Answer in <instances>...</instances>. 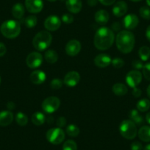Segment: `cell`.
Wrapping results in <instances>:
<instances>
[{
    "label": "cell",
    "instance_id": "1",
    "mask_svg": "<svg viewBox=\"0 0 150 150\" xmlns=\"http://www.w3.org/2000/svg\"><path fill=\"white\" fill-rule=\"evenodd\" d=\"M115 41V35L112 30L106 27L98 29L94 35L93 44L99 50H107L112 47Z\"/></svg>",
    "mask_w": 150,
    "mask_h": 150
},
{
    "label": "cell",
    "instance_id": "2",
    "mask_svg": "<svg viewBox=\"0 0 150 150\" xmlns=\"http://www.w3.org/2000/svg\"><path fill=\"white\" fill-rule=\"evenodd\" d=\"M116 47L121 52L128 54L132 51L135 46V36L129 30H122L116 35Z\"/></svg>",
    "mask_w": 150,
    "mask_h": 150
},
{
    "label": "cell",
    "instance_id": "3",
    "mask_svg": "<svg viewBox=\"0 0 150 150\" xmlns=\"http://www.w3.org/2000/svg\"><path fill=\"white\" fill-rule=\"evenodd\" d=\"M0 31L5 38L13 39L19 35L21 33V24L15 20H8L2 23Z\"/></svg>",
    "mask_w": 150,
    "mask_h": 150
},
{
    "label": "cell",
    "instance_id": "4",
    "mask_svg": "<svg viewBox=\"0 0 150 150\" xmlns=\"http://www.w3.org/2000/svg\"><path fill=\"white\" fill-rule=\"evenodd\" d=\"M52 41V36L49 32L41 31L35 35L33 40V45L38 51H44L50 47Z\"/></svg>",
    "mask_w": 150,
    "mask_h": 150
},
{
    "label": "cell",
    "instance_id": "5",
    "mask_svg": "<svg viewBox=\"0 0 150 150\" xmlns=\"http://www.w3.org/2000/svg\"><path fill=\"white\" fill-rule=\"evenodd\" d=\"M119 131L122 137L128 140H132L136 137L138 130L136 125L131 120H124L119 127Z\"/></svg>",
    "mask_w": 150,
    "mask_h": 150
},
{
    "label": "cell",
    "instance_id": "6",
    "mask_svg": "<svg viewBox=\"0 0 150 150\" xmlns=\"http://www.w3.org/2000/svg\"><path fill=\"white\" fill-rule=\"evenodd\" d=\"M47 139L52 144H61L65 139V133L61 128H52L47 132Z\"/></svg>",
    "mask_w": 150,
    "mask_h": 150
},
{
    "label": "cell",
    "instance_id": "7",
    "mask_svg": "<svg viewBox=\"0 0 150 150\" xmlns=\"http://www.w3.org/2000/svg\"><path fill=\"white\" fill-rule=\"evenodd\" d=\"M60 105V101L56 96H50L42 102V109L47 113H52L55 112Z\"/></svg>",
    "mask_w": 150,
    "mask_h": 150
},
{
    "label": "cell",
    "instance_id": "8",
    "mask_svg": "<svg viewBox=\"0 0 150 150\" xmlns=\"http://www.w3.org/2000/svg\"><path fill=\"white\" fill-rule=\"evenodd\" d=\"M43 63V56L40 52H33L27 55L26 59L27 66L30 69H37Z\"/></svg>",
    "mask_w": 150,
    "mask_h": 150
},
{
    "label": "cell",
    "instance_id": "9",
    "mask_svg": "<svg viewBox=\"0 0 150 150\" xmlns=\"http://www.w3.org/2000/svg\"><path fill=\"white\" fill-rule=\"evenodd\" d=\"M142 80V74L138 70H132L128 72L126 76V82L131 88H135Z\"/></svg>",
    "mask_w": 150,
    "mask_h": 150
},
{
    "label": "cell",
    "instance_id": "10",
    "mask_svg": "<svg viewBox=\"0 0 150 150\" xmlns=\"http://www.w3.org/2000/svg\"><path fill=\"white\" fill-rule=\"evenodd\" d=\"M66 54L71 57L76 56L81 50V44L79 41L75 39H72L69 41L66 45Z\"/></svg>",
    "mask_w": 150,
    "mask_h": 150
},
{
    "label": "cell",
    "instance_id": "11",
    "mask_svg": "<svg viewBox=\"0 0 150 150\" xmlns=\"http://www.w3.org/2000/svg\"><path fill=\"white\" fill-rule=\"evenodd\" d=\"M61 25V20L57 16H50L44 21V27L49 31H56Z\"/></svg>",
    "mask_w": 150,
    "mask_h": 150
},
{
    "label": "cell",
    "instance_id": "12",
    "mask_svg": "<svg viewBox=\"0 0 150 150\" xmlns=\"http://www.w3.org/2000/svg\"><path fill=\"white\" fill-rule=\"evenodd\" d=\"M25 7L28 12L38 13L44 8V2L42 0H25Z\"/></svg>",
    "mask_w": 150,
    "mask_h": 150
},
{
    "label": "cell",
    "instance_id": "13",
    "mask_svg": "<svg viewBox=\"0 0 150 150\" xmlns=\"http://www.w3.org/2000/svg\"><path fill=\"white\" fill-rule=\"evenodd\" d=\"M80 80V75L77 71H72L66 74L63 80V83L68 87H74L79 83Z\"/></svg>",
    "mask_w": 150,
    "mask_h": 150
},
{
    "label": "cell",
    "instance_id": "14",
    "mask_svg": "<svg viewBox=\"0 0 150 150\" xmlns=\"http://www.w3.org/2000/svg\"><path fill=\"white\" fill-rule=\"evenodd\" d=\"M139 23V19L138 16L135 14H128L124 18L123 20V25L125 28L127 30H134L136 28L137 26Z\"/></svg>",
    "mask_w": 150,
    "mask_h": 150
},
{
    "label": "cell",
    "instance_id": "15",
    "mask_svg": "<svg viewBox=\"0 0 150 150\" xmlns=\"http://www.w3.org/2000/svg\"><path fill=\"white\" fill-rule=\"evenodd\" d=\"M127 12V5L125 1H119L112 8V13L116 17H122Z\"/></svg>",
    "mask_w": 150,
    "mask_h": 150
},
{
    "label": "cell",
    "instance_id": "16",
    "mask_svg": "<svg viewBox=\"0 0 150 150\" xmlns=\"http://www.w3.org/2000/svg\"><path fill=\"white\" fill-rule=\"evenodd\" d=\"M47 79V75L44 71L41 70H35L31 73L30 76V80L31 83L35 85H40L44 83Z\"/></svg>",
    "mask_w": 150,
    "mask_h": 150
},
{
    "label": "cell",
    "instance_id": "17",
    "mask_svg": "<svg viewBox=\"0 0 150 150\" xmlns=\"http://www.w3.org/2000/svg\"><path fill=\"white\" fill-rule=\"evenodd\" d=\"M110 57L107 54H99L94 58V63L97 67L105 68L111 63Z\"/></svg>",
    "mask_w": 150,
    "mask_h": 150
},
{
    "label": "cell",
    "instance_id": "18",
    "mask_svg": "<svg viewBox=\"0 0 150 150\" xmlns=\"http://www.w3.org/2000/svg\"><path fill=\"white\" fill-rule=\"evenodd\" d=\"M66 8L72 13H78L80 12L83 7L81 0H66Z\"/></svg>",
    "mask_w": 150,
    "mask_h": 150
},
{
    "label": "cell",
    "instance_id": "19",
    "mask_svg": "<svg viewBox=\"0 0 150 150\" xmlns=\"http://www.w3.org/2000/svg\"><path fill=\"white\" fill-rule=\"evenodd\" d=\"M13 120V114L10 110L0 112V126L6 127L11 125Z\"/></svg>",
    "mask_w": 150,
    "mask_h": 150
},
{
    "label": "cell",
    "instance_id": "20",
    "mask_svg": "<svg viewBox=\"0 0 150 150\" xmlns=\"http://www.w3.org/2000/svg\"><path fill=\"white\" fill-rule=\"evenodd\" d=\"M95 21L100 25H105L108 22L110 18L109 13L105 10H100L95 13Z\"/></svg>",
    "mask_w": 150,
    "mask_h": 150
},
{
    "label": "cell",
    "instance_id": "21",
    "mask_svg": "<svg viewBox=\"0 0 150 150\" xmlns=\"http://www.w3.org/2000/svg\"><path fill=\"white\" fill-rule=\"evenodd\" d=\"M24 12H25L24 7L21 3L15 4L13 6L12 11H11L12 15L13 16L14 18H17V19H21L24 16Z\"/></svg>",
    "mask_w": 150,
    "mask_h": 150
},
{
    "label": "cell",
    "instance_id": "22",
    "mask_svg": "<svg viewBox=\"0 0 150 150\" xmlns=\"http://www.w3.org/2000/svg\"><path fill=\"white\" fill-rule=\"evenodd\" d=\"M138 137L144 142H150V127L143 126L138 132Z\"/></svg>",
    "mask_w": 150,
    "mask_h": 150
},
{
    "label": "cell",
    "instance_id": "23",
    "mask_svg": "<svg viewBox=\"0 0 150 150\" xmlns=\"http://www.w3.org/2000/svg\"><path fill=\"white\" fill-rule=\"evenodd\" d=\"M129 117L135 125H141L144 123V119L137 110H131L129 112Z\"/></svg>",
    "mask_w": 150,
    "mask_h": 150
},
{
    "label": "cell",
    "instance_id": "24",
    "mask_svg": "<svg viewBox=\"0 0 150 150\" xmlns=\"http://www.w3.org/2000/svg\"><path fill=\"white\" fill-rule=\"evenodd\" d=\"M112 90L114 94L117 95V96H125L128 91L127 87L122 83H116V84L113 85Z\"/></svg>",
    "mask_w": 150,
    "mask_h": 150
},
{
    "label": "cell",
    "instance_id": "25",
    "mask_svg": "<svg viewBox=\"0 0 150 150\" xmlns=\"http://www.w3.org/2000/svg\"><path fill=\"white\" fill-rule=\"evenodd\" d=\"M44 58L47 63L53 64V63H56L58 60V54L53 50H47L44 54Z\"/></svg>",
    "mask_w": 150,
    "mask_h": 150
},
{
    "label": "cell",
    "instance_id": "26",
    "mask_svg": "<svg viewBox=\"0 0 150 150\" xmlns=\"http://www.w3.org/2000/svg\"><path fill=\"white\" fill-rule=\"evenodd\" d=\"M46 117L44 113L41 112H35L32 116V122L36 126H40L44 124Z\"/></svg>",
    "mask_w": 150,
    "mask_h": 150
},
{
    "label": "cell",
    "instance_id": "27",
    "mask_svg": "<svg viewBox=\"0 0 150 150\" xmlns=\"http://www.w3.org/2000/svg\"><path fill=\"white\" fill-rule=\"evenodd\" d=\"M137 109L141 112H146L150 108V101L148 99H142L137 103Z\"/></svg>",
    "mask_w": 150,
    "mask_h": 150
},
{
    "label": "cell",
    "instance_id": "28",
    "mask_svg": "<svg viewBox=\"0 0 150 150\" xmlns=\"http://www.w3.org/2000/svg\"><path fill=\"white\" fill-rule=\"evenodd\" d=\"M138 55L143 61H146L150 57V49L148 47L143 46L138 51Z\"/></svg>",
    "mask_w": 150,
    "mask_h": 150
},
{
    "label": "cell",
    "instance_id": "29",
    "mask_svg": "<svg viewBox=\"0 0 150 150\" xmlns=\"http://www.w3.org/2000/svg\"><path fill=\"white\" fill-rule=\"evenodd\" d=\"M24 25L27 27V28L32 29L33 27H35L37 24L38 22V18L37 17L35 16H28L27 17H26L25 18L23 21Z\"/></svg>",
    "mask_w": 150,
    "mask_h": 150
},
{
    "label": "cell",
    "instance_id": "30",
    "mask_svg": "<svg viewBox=\"0 0 150 150\" xmlns=\"http://www.w3.org/2000/svg\"><path fill=\"white\" fill-rule=\"evenodd\" d=\"M80 128L75 125H69L66 127V133L71 137H77L80 134Z\"/></svg>",
    "mask_w": 150,
    "mask_h": 150
},
{
    "label": "cell",
    "instance_id": "31",
    "mask_svg": "<svg viewBox=\"0 0 150 150\" xmlns=\"http://www.w3.org/2000/svg\"><path fill=\"white\" fill-rule=\"evenodd\" d=\"M16 122L20 126H25L28 123V118L24 112H18L16 116Z\"/></svg>",
    "mask_w": 150,
    "mask_h": 150
},
{
    "label": "cell",
    "instance_id": "32",
    "mask_svg": "<svg viewBox=\"0 0 150 150\" xmlns=\"http://www.w3.org/2000/svg\"><path fill=\"white\" fill-rule=\"evenodd\" d=\"M63 150H77V146L73 140H68L63 144Z\"/></svg>",
    "mask_w": 150,
    "mask_h": 150
},
{
    "label": "cell",
    "instance_id": "33",
    "mask_svg": "<svg viewBox=\"0 0 150 150\" xmlns=\"http://www.w3.org/2000/svg\"><path fill=\"white\" fill-rule=\"evenodd\" d=\"M139 13L141 18L146 20L150 19V8L148 7H141L139 10Z\"/></svg>",
    "mask_w": 150,
    "mask_h": 150
},
{
    "label": "cell",
    "instance_id": "34",
    "mask_svg": "<svg viewBox=\"0 0 150 150\" xmlns=\"http://www.w3.org/2000/svg\"><path fill=\"white\" fill-rule=\"evenodd\" d=\"M63 84V82L60 79L55 78L53 79L51 81V83H50V87L52 89H54V90H57V89L61 88Z\"/></svg>",
    "mask_w": 150,
    "mask_h": 150
},
{
    "label": "cell",
    "instance_id": "35",
    "mask_svg": "<svg viewBox=\"0 0 150 150\" xmlns=\"http://www.w3.org/2000/svg\"><path fill=\"white\" fill-rule=\"evenodd\" d=\"M112 66L116 69H121L125 65V61L120 57H116L111 61Z\"/></svg>",
    "mask_w": 150,
    "mask_h": 150
},
{
    "label": "cell",
    "instance_id": "36",
    "mask_svg": "<svg viewBox=\"0 0 150 150\" xmlns=\"http://www.w3.org/2000/svg\"><path fill=\"white\" fill-rule=\"evenodd\" d=\"M143 75L146 80L150 81V63H146L143 67Z\"/></svg>",
    "mask_w": 150,
    "mask_h": 150
},
{
    "label": "cell",
    "instance_id": "37",
    "mask_svg": "<svg viewBox=\"0 0 150 150\" xmlns=\"http://www.w3.org/2000/svg\"><path fill=\"white\" fill-rule=\"evenodd\" d=\"M61 20L63 21V23L66 24H71L74 21V16L71 15V14L69 13H65L62 16Z\"/></svg>",
    "mask_w": 150,
    "mask_h": 150
},
{
    "label": "cell",
    "instance_id": "38",
    "mask_svg": "<svg viewBox=\"0 0 150 150\" xmlns=\"http://www.w3.org/2000/svg\"><path fill=\"white\" fill-rule=\"evenodd\" d=\"M144 65L143 64L142 61L138 60H135L134 61H132V66L135 69V70H141V69H143V67H144Z\"/></svg>",
    "mask_w": 150,
    "mask_h": 150
},
{
    "label": "cell",
    "instance_id": "39",
    "mask_svg": "<svg viewBox=\"0 0 150 150\" xmlns=\"http://www.w3.org/2000/svg\"><path fill=\"white\" fill-rule=\"evenodd\" d=\"M143 146L138 141H135L131 144V150H142Z\"/></svg>",
    "mask_w": 150,
    "mask_h": 150
},
{
    "label": "cell",
    "instance_id": "40",
    "mask_svg": "<svg viewBox=\"0 0 150 150\" xmlns=\"http://www.w3.org/2000/svg\"><path fill=\"white\" fill-rule=\"evenodd\" d=\"M56 124H57V125L58 127H60V128L63 127L66 125V118L63 117V116H60V117H59L58 119H57V123Z\"/></svg>",
    "mask_w": 150,
    "mask_h": 150
},
{
    "label": "cell",
    "instance_id": "41",
    "mask_svg": "<svg viewBox=\"0 0 150 150\" xmlns=\"http://www.w3.org/2000/svg\"><path fill=\"white\" fill-rule=\"evenodd\" d=\"M141 93H142V91H141V89H139L137 87L133 88V90H132V96H135V98H138L141 96Z\"/></svg>",
    "mask_w": 150,
    "mask_h": 150
},
{
    "label": "cell",
    "instance_id": "42",
    "mask_svg": "<svg viewBox=\"0 0 150 150\" xmlns=\"http://www.w3.org/2000/svg\"><path fill=\"white\" fill-rule=\"evenodd\" d=\"M6 52L7 48L5 45L3 43L0 42V57H2V56L5 55L6 54Z\"/></svg>",
    "mask_w": 150,
    "mask_h": 150
},
{
    "label": "cell",
    "instance_id": "43",
    "mask_svg": "<svg viewBox=\"0 0 150 150\" xmlns=\"http://www.w3.org/2000/svg\"><path fill=\"white\" fill-rule=\"evenodd\" d=\"M99 1L101 4L105 5V6H109V5L114 4L116 2V0H99Z\"/></svg>",
    "mask_w": 150,
    "mask_h": 150
},
{
    "label": "cell",
    "instance_id": "44",
    "mask_svg": "<svg viewBox=\"0 0 150 150\" xmlns=\"http://www.w3.org/2000/svg\"><path fill=\"white\" fill-rule=\"evenodd\" d=\"M7 108H8L9 110H13L14 108H16L15 103L13 102H8V104H7Z\"/></svg>",
    "mask_w": 150,
    "mask_h": 150
},
{
    "label": "cell",
    "instance_id": "45",
    "mask_svg": "<svg viewBox=\"0 0 150 150\" xmlns=\"http://www.w3.org/2000/svg\"><path fill=\"white\" fill-rule=\"evenodd\" d=\"M146 37L147 40L150 42V25L147 27L146 30Z\"/></svg>",
    "mask_w": 150,
    "mask_h": 150
},
{
    "label": "cell",
    "instance_id": "46",
    "mask_svg": "<svg viewBox=\"0 0 150 150\" xmlns=\"http://www.w3.org/2000/svg\"><path fill=\"white\" fill-rule=\"evenodd\" d=\"M97 0H88V4L91 7L95 6L97 4Z\"/></svg>",
    "mask_w": 150,
    "mask_h": 150
},
{
    "label": "cell",
    "instance_id": "47",
    "mask_svg": "<svg viewBox=\"0 0 150 150\" xmlns=\"http://www.w3.org/2000/svg\"><path fill=\"white\" fill-rule=\"evenodd\" d=\"M146 121L149 125H150V112H149L146 116Z\"/></svg>",
    "mask_w": 150,
    "mask_h": 150
},
{
    "label": "cell",
    "instance_id": "48",
    "mask_svg": "<svg viewBox=\"0 0 150 150\" xmlns=\"http://www.w3.org/2000/svg\"><path fill=\"white\" fill-rule=\"evenodd\" d=\"M146 93H147V95H148L149 97L150 98V84L149 85V86H148V87H147Z\"/></svg>",
    "mask_w": 150,
    "mask_h": 150
},
{
    "label": "cell",
    "instance_id": "49",
    "mask_svg": "<svg viewBox=\"0 0 150 150\" xmlns=\"http://www.w3.org/2000/svg\"><path fill=\"white\" fill-rule=\"evenodd\" d=\"M144 150H150V144H148V145L144 147Z\"/></svg>",
    "mask_w": 150,
    "mask_h": 150
},
{
    "label": "cell",
    "instance_id": "50",
    "mask_svg": "<svg viewBox=\"0 0 150 150\" xmlns=\"http://www.w3.org/2000/svg\"><path fill=\"white\" fill-rule=\"evenodd\" d=\"M146 4L149 7H150V0H146Z\"/></svg>",
    "mask_w": 150,
    "mask_h": 150
},
{
    "label": "cell",
    "instance_id": "51",
    "mask_svg": "<svg viewBox=\"0 0 150 150\" xmlns=\"http://www.w3.org/2000/svg\"><path fill=\"white\" fill-rule=\"evenodd\" d=\"M130 1H132V2H140V1H141V0H130Z\"/></svg>",
    "mask_w": 150,
    "mask_h": 150
},
{
    "label": "cell",
    "instance_id": "52",
    "mask_svg": "<svg viewBox=\"0 0 150 150\" xmlns=\"http://www.w3.org/2000/svg\"><path fill=\"white\" fill-rule=\"evenodd\" d=\"M49 2H55L56 0H48Z\"/></svg>",
    "mask_w": 150,
    "mask_h": 150
},
{
    "label": "cell",
    "instance_id": "53",
    "mask_svg": "<svg viewBox=\"0 0 150 150\" xmlns=\"http://www.w3.org/2000/svg\"><path fill=\"white\" fill-rule=\"evenodd\" d=\"M0 84H1V77H0Z\"/></svg>",
    "mask_w": 150,
    "mask_h": 150
}]
</instances>
